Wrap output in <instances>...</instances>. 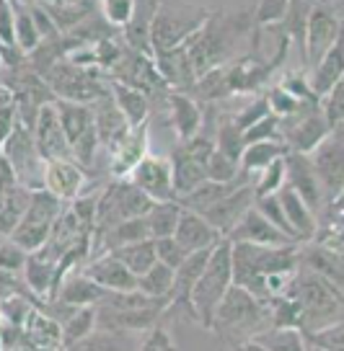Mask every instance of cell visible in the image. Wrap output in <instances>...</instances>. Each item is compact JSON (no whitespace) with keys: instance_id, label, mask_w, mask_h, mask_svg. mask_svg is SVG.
I'll return each mask as SVG.
<instances>
[{"instance_id":"21","label":"cell","mask_w":344,"mask_h":351,"mask_svg":"<svg viewBox=\"0 0 344 351\" xmlns=\"http://www.w3.org/2000/svg\"><path fill=\"white\" fill-rule=\"evenodd\" d=\"M168 114H171V127L176 132L179 143H187L192 137H197L205 127V114L194 96H189L184 90H168L166 101Z\"/></svg>"},{"instance_id":"50","label":"cell","mask_w":344,"mask_h":351,"mask_svg":"<svg viewBox=\"0 0 344 351\" xmlns=\"http://www.w3.org/2000/svg\"><path fill=\"white\" fill-rule=\"evenodd\" d=\"M319 104H321L323 114H326L332 127H344V75L334 83L332 90Z\"/></svg>"},{"instance_id":"44","label":"cell","mask_w":344,"mask_h":351,"mask_svg":"<svg viewBox=\"0 0 344 351\" xmlns=\"http://www.w3.org/2000/svg\"><path fill=\"white\" fill-rule=\"evenodd\" d=\"M254 194L256 197H269V194H279V189L285 186V155L272 160L264 171L254 176Z\"/></svg>"},{"instance_id":"5","label":"cell","mask_w":344,"mask_h":351,"mask_svg":"<svg viewBox=\"0 0 344 351\" xmlns=\"http://www.w3.org/2000/svg\"><path fill=\"white\" fill-rule=\"evenodd\" d=\"M207 19H210V11L189 0H158L153 21H150L153 57L189 42V36L200 32Z\"/></svg>"},{"instance_id":"24","label":"cell","mask_w":344,"mask_h":351,"mask_svg":"<svg viewBox=\"0 0 344 351\" xmlns=\"http://www.w3.org/2000/svg\"><path fill=\"white\" fill-rule=\"evenodd\" d=\"M225 238L231 243H256V245H290L293 243L285 232L277 230L256 207L249 209L244 215V219Z\"/></svg>"},{"instance_id":"57","label":"cell","mask_w":344,"mask_h":351,"mask_svg":"<svg viewBox=\"0 0 344 351\" xmlns=\"http://www.w3.org/2000/svg\"><path fill=\"white\" fill-rule=\"evenodd\" d=\"M0 47L16 49V16L11 0H0Z\"/></svg>"},{"instance_id":"47","label":"cell","mask_w":344,"mask_h":351,"mask_svg":"<svg viewBox=\"0 0 344 351\" xmlns=\"http://www.w3.org/2000/svg\"><path fill=\"white\" fill-rule=\"evenodd\" d=\"M254 207L264 215L277 230H282L285 235H288L290 241L293 243H298L295 241V232H293V228H290V222H288V217H285V209H282V204H279V197L277 194H269V197H256V202H254Z\"/></svg>"},{"instance_id":"12","label":"cell","mask_w":344,"mask_h":351,"mask_svg":"<svg viewBox=\"0 0 344 351\" xmlns=\"http://www.w3.org/2000/svg\"><path fill=\"white\" fill-rule=\"evenodd\" d=\"M329 132H332V124L319 101L303 104L295 114L279 119V140L288 145V150H295V153H311Z\"/></svg>"},{"instance_id":"28","label":"cell","mask_w":344,"mask_h":351,"mask_svg":"<svg viewBox=\"0 0 344 351\" xmlns=\"http://www.w3.org/2000/svg\"><path fill=\"white\" fill-rule=\"evenodd\" d=\"M104 297H106V289L101 285H96V282L83 271V266H80V269H73V271L62 279L60 292H57L55 300L65 302V305H73V307H96Z\"/></svg>"},{"instance_id":"45","label":"cell","mask_w":344,"mask_h":351,"mask_svg":"<svg viewBox=\"0 0 344 351\" xmlns=\"http://www.w3.org/2000/svg\"><path fill=\"white\" fill-rule=\"evenodd\" d=\"M207 178L210 181H220V184H231V181H238V178H249L251 181V176H246L241 171V163L238 160H231L228 155H222L220 150H212L210 160H207ZM254 184V181H251Z\"/></svg>"},{"instance_id":"37","label":"cell","mask_w":344,"mask_h":351,"mask_svg":"<svg viewBox=\"0 0 344 351\" xmlns=\"http://www.w3.org/2000/svg\"><path fill=\"white\" fill-rule=\"evenodd\" d=\"M114 253L119 261L133 271L135 276H143L153 263L158 261L156 258V243L153 238H145V241H135V243H127V245H119V248H114Z\"/></svg>"},{"instance_id":"14","label":"cell","mask_w":344,"mask_h":351,"mask_svg":"<svg viewBox=\"0 0 344 351\" xmlns=\"http://www.w3.org/2000/svg\"><path fill=\"white\" fill-rule=\"evenodd\" d=\"M342 21L344 19H339V13L334 8V0H316L308 19V29H306V55H303L306 73L316 67V62L336 42V36L342 32Z\"/></svg>"},{"instance_id":"33","label":"cell","mask_w":344,"mask_h":351,"mask_svg":"<svg viewBox=\"0 0 344 351\" xmlns=\"http://www.w3.org/2000/svg\"><path fill=\"white\" fill-rule=\"evenodd\" d=\"M57 111H60V124L65 130L67 145H70V153L73 147L96 130L93 124V109L89 104H76V101H57Z\"/></svg>"},{"instance_id":"7","label":"cell","mask_w":344,"mask_h":351,"mask_svg":"<svg viewBox=\"0 0 344 351\" xmlns=\"http://www.w3.org/2000/svg\"><path fill=\"white\" fill-rule=\"evenodd\" d=\"M47 86L52 88L57 101H76V104H93L109 93V75L99 67H83L70 60H60L45 73Z\"/></svg>"},{"instance_id":"49","label":"cell","mask_w":344,"mask_h":351,"mask_svg":"<svg viewBox=\"0 0 344 351\" xmlns=\"http://www.w3.org/2000/svg\"><path fill=\"white\" fill-rule=\"evenodd\" d=\"M306 341H308V346H313V349L344 351V320L342 323H334V326H329V328L306 333Z\"/></svg>"},{"instance_id":"52","label":"cell","mask_w":344,"mask_h":351,"mask_svg":"<svg viewBox=\"0 0 344 351\" xmlns=\"http://www.w3.org/2000/svg\"><path fill=\"white\" fill-rule=\"evenodd\" d=\"M153 243H156V258L161 263H166L168 269H174V271H176L179 266L184 263V258L189 256V251L174 238V235H171V238H158V241H153Z\"/></svg>"},{"instance_id":"10","label":"cell","mask_w":344,"mask_h":351,"mask_svg":"<svg viewBox=\"0 0 344 351\" xmlns=\"http://www.w3.org/2000/svg\"><path fill=\"white\" fill-rule=\"evenodd\" d=\"M212 150H215V140L202 132L197 137L179 143L174 147V153L168 155V163H171L176 197H184L207 181V160H210Z\"/></svg>"},{"instance_id":"42","label":"cell","mask_w":344,"mask_h":351,"mask_svg":"<svg viewBox=\"0 0 344 351\" xmlns=\"http://www.w3.org/2000/svg\"><path fill=\"white\" fill-rule=\"evenodd\" d=\"M137 289L148 297H171L174 289V269L156 261L143 276H137Z\"/></svg>"},{"instance_id":"13","label":"cell","mask_w":344,"mask_h":351,"mask_svg":"<svg viewBox=\"0 0 344 351\" xmlns=\"http://www.w3.org/2000/svg\"><path fill=\"white\" fill-rule=\"evenodd\" d=\"M308 155L323 189V202L344 194V127H332Z\"/></svg>"},{"instance_id":"54","label":"cell","mask_w":344,"mask_h":351,"mask_svg":"<svg viewBox=\"0 0 344 351\" xmlns=\"http://www.w3.org/2000/svg\"><path fill=\"white\" fill-rule=\"evenodd\" d=\"M29 258V253L23 251L19 243L11 238H0V269L3 271H23V263Z\"/></svg>"},{"instance_id":"61","label":"cell","mask_w":344,"mask_h":351,"mask_svg":"<svg viewBox=\"0 0 344 351\" xmlns=\"http://www.w3.org/2000/svg\"><path fill=\"white\" fill-rule=\"evenodd\" d=\"M5 93H11V90L5 86V67H3V70H0V99H3Z\"/></svg>"},{"instance_id":"11","label":"cell","mask_w":344,"mask_h":351,"mask_svg":"<svg viewBox=\"0 0 344 351\" xmlns=\"http://www.w3.org/2000/svg\"><path fill=\"white\" fill-rule=\"evenodd\" d=\"M3 155L8 158L13 173H16V181L19 186L29 189V191H39L45 189V158L36 150V143H34V132L26 130L23 124H19L13 134L0 145Z\"/></svg>"},{"instance_id":"27","label":"cell","mask_w":344,"mask_h":351,"mask_svg":"<svg viewBox=\"0 0 344 351\" xmlns=\"http://www.w3.org/2000/svg\"><path fill=\"white\" fill-rule=\"evenodd\" d=\"M279 204L285 209V217H288L290 228L295 232V241L298 243H311L319 235V217L303 199L293 191L290 186L279 189Z\"/></svg>"},{"instance_id":"53","label":"cell","mask_w":344,"mask_h":351,"mask_svg":"<svg viewBox=\"0 0 344 351\" xmlns=\"http://www.w3.org/2000/svg\"><path fill=\"white\" fill-rule=\"evenodd\" d=\"M272 111H269V101H266V93H262V96H256V99H251V104L249 106H244V109L238 111V114H233L231 119L236 121V127L244 132L249 130L251 124H256V121H262L264 117H269Z\"/></svg>"},{"instance_id":"18","label":"cell","mask_w":344,"mask_h":351,"mask_svg":"<svg viewBox=\"0 0 344 351\" xmlns=\"http://www.w3.org/2000/svg\"><path fill=\"white\" fill-rule=\"evenodd\" d=\"M150 130L148 124H140V127H130L122 137L109 147V173L114 178H127L133 173V168L145 155L150 153L148 145H150Z\"/></svg>"},{"instance_id":"25","label":"cell","mask_w":344,"mask_h":351,"mask_svg":"<svg viewBox=\"0 0 344 351\" xmlns=\"http://www.w3.org/2000/svg\"><path fill=\"white\" fill-rule=\"evenodd\" d=\"M344 75V21H342V32L336 36V42L329 47V52L316 62V67L308 70V83H311V90L316 93V99L321 101L332 86Z\"/></svg>"},{"instance_id":"3","label":"cell","mask_w":344,"mask_h":351,"mask_svg":"<svg viewBox=\"0 0 344 351\" xmlns=\"http://www.w3.org/2000/svg\"><path fill=\"white\" fill-rule=\"evenodd\" d=\"M233 285L244 287L256 300L264 302V279L277 271H295L300 263V245H256V243H231ZM266 305V302H264Z\"/></svg>"},{"instance_id":"31","label":"cell","mask_w":344,"mask_h":351,"mask_svg":"<svg viewBox=\"0 0 344 351\" xmlns=\"http://www.w3.org/2000/svg\"><path fill=\"white\" fill-rule=\"evenodd\" d=\"M91 109H93V124H96V134H99L101 147L109 150L111 145L130 130V124H127V119L122 117V111L117 109L111 93H106V96L99 101H93Z\"/></svg>"},{"instance_id":"30","label":"cell","mask_w":344,"mask_h":351,"mask_svg":"<svg viewBox=\"0 0 344 351\" xmlns=\"http://www.w3.org/2000/svg\"><path fill=\"white\" fill-rule=\"evenodd\" d=\"M23 336L39 351H62V326L45 310L34 307L23 323Z\"/></svg>"},{"instance_id":"22","label":"cell","mask_w":344,"mask_h":351,"mask_svg":"<svg viewBox=\"0 0 344 351\" xmlns=\"http://www.w3.org/2000/svg\"><path fill=\"white\" fill-rule=\"evenodd\" d=\"M57 261H60V258H57L47 245H42L39 251L29 253V258L23 263L21 276L34 297H39V300H52V297H55Z\"/></svg>"},{"instance_id":"19","label":"cell","mask_w":344,"mask_h":351,"mask_svg":"<svg viewBox=\"0 0 344 351\" xmlns=\"http://www.w3.org/2000/svg\"><path fill=\"white\" fill-rule=\"evenodd\" d=\"M254 202H256L254 186H251V184H246V186H238L236 191H231L228 197H222L220 202H215L212 207L205 209V212H202V217L207 219L212 228L225 238V235H228V232L233 230L236 225L244 219L246 212L254 207Z\"/></svg>"},{"instance_id":"15","label":"cell","mask_w":344,"mask_h":351,"mask_svg":"<svg viewBox=\"0 0 344 351\" xmlns=\"http://www.w3.org/2000/svg\"><path fill=\"white\" fill-rule=\"evenodd\" d=\"M34 143H36L39 155L45 158V163H49V160H73L65 130L60 124L57 101L45 104L39 109V114H36V121H34Z\"/></svg>"},{"instance_id":"38","label":"cell","mask_w":344,"mask_h":351,"mask_svg":"<svg viewBox=\"0 0 344 351\" xmlns=\"http://www.w3.org/2000/svg\"><path fill=\"white\" fill-rule=\"evenodd\" d=\"M11 3H13V16H16V49L23 57H29L32 52L39 49L42 36L36 32L34 16L29 11V3L26 0H11Z\"/></svg>"},{"instance_id":"39","label":"cell","mask_w":344,"mask_h":351,"mask_svg":"<svg viewBox=\"0 0 344 351\" xmlns=\"http://www.w3.org/2000/svg\"><path fill=\"white\" fill-rule=\"evenodd\" d=\"M140 346H133L127 333L122 330H104L96 328L91 336H86L83 341L67 346L62 351H137Z\"/></svg>"},{"instance_id":"23","label":"cell","mask_w":344,"mask_h":351,"mask_svg":"<svg viewBox=\"0 0 344 351\" xmlns=\"http://www.w3.org/2000/svg\"><path fill=\"white\" fill-rule=\"evenodd\" d=\"M45 189L60 202H73L86 191V171L76 160H49L45 168Z\"/></svg>"},{"instance_id":"2","label":"cell","mask_w":344,"mask_h":351,"mask_svg":"<svg viewBox=\"0 0 344 351\" xmlns=\"http://www.w3.org/2000/svg\"><path fill=\"white\" fill-rule=\"evenodd\" d=\"M269 328H272L269 307L238 285H231V289L225 292L210 326L218 341L222 346H231V351L246 341H254Z\"/></svg>"},{"instance_id":"1","label":"cell","mask_w":344,"mask_h":351,"mask_svg":"<svg viewBox=\"0 0 344 351\" xmlns=\"http://www.w3.org/2000/svg\"><path fill=\"white\" fill-rule=\"evenodd\" d=\"M254 34V16L249 8L241 11H210V19L202 23V29L184 42L189 62L194 67V75L200 80L215 67L233 62L236 52L246 39Z\"/></svg>"},{"instance_id":"29","label":"cell","mask_w":344,"mask_h":351,"mask_svg":"<svg viewBox=\"0 0 344 351\" xmlns=\"http://www.w3.org/2000/svg\"><path fill=\"white\" fill-rule=\"evenodd\" d=\"M109 93L117 109L122 111V117L127 119L130 127H140V124H148L150 119V96L143 93L140 88H133L127 83H119V80H111L109 77Z\"/></svg>"},{"instance_id":"34","label":"cell","mask_w":344,"mask_h":351,"mask_svg":"<svg viewBox=\"0 0 344 351\" xmlns=\"http://www.w3.org/2000/svg\"><path fill=\"white\" fill-rule=\"evenodd\" d=\"M285 153H288V145L282 140H262V143L246 145L244 155H241V171L246 176H251V181H254V176L259 171H264L272 160L282 158Z\"/></svg>"},{"instance_id":"16","label":"cell","mask_w":344,"mask_h":351,"mask_svg":"<svg viewBox=\"0 0 344 351\" xmlns=\"http://www.w3.org/2000/svg\"><path fill=\"white\" fill-rule=\"evenodd\" d=\"M285 186L293 189L319 217V212L323 207V189L319 184V176H316V168L311 163V155L295 153V150L285 153Z\"/></svg>"},{"instance_id":"36","label":"cell","mask_w":344,"mask_h":351,"mask_svg":"<svg viewBox=\"0 0 344 351\" xmlns=\"http://www.w3.org/2000/svg\"><path fill=\"white\" fill-rule=\"evenodd\" d=\"M181 212H184V207L179 204L176 199H168V202H156V204L150 207V212L145 215L150 238H153V241H158V238H171V235L176 232V225H179Z\"/></svg>"},{"instance_id":"51","label":"cell","mask_w":344,"mask_h":351,"mask_svg":"<svg viewBox=\"0 0 344 351\" xmlns=\"http://www.w3.org/2000/svg\"><path fill=\"white\" fill-rule=\"evenodd\" d=\"M34 297L32 292H29V287H26V282H23V276L19 274V271H3L0 269V302L3 300H11V297ZM34 305L42 307L45 305V300H39V297H34Z\"/></svg>"},{"instance_id":"62","label":"cell","mask_w":344,"mask_h":351,"mask_svg":"<svg viewBox=\"0 0 344 351\" xmlns=\"http://www.w3.org/2000/svg\"><path fill=\"white\" fill-rule=\"evenodd\" d=\"M0 70H3V55H0Z\"/></svg>"},{"instance_id":"59","label":"cell","mask_w":344,"mask_h":351,"mask_svg":"<svg viewBox=\"0 0 344 351\" xmlns=\"http://www.w3.org/2000/svg\"><path fill=\"white\" fill-rule=\"evenodd\" d=\"M39 3L57 5V8H70V5H83V3H89V0H39Z\"/></svg>"},{"instance_id":"56","label":"cell","mask_w":344,"mask_h":351,"mask_svg":"<svg viewBox=\"0 0 344 351\" xmlns=\"http://www.w3.org/2000/svg\"><path fill=\"white\" fill-rule=\"evenodd\" d=\"M16 127H19V106H16L13 93H5L0 99V145L11 137Z\"/></svg>"},{"instance_id":"35","label":"cell","mask_w":344,"mask_h":351,"mask_svg":"<svg viewBox=\"0 0 344 351\" xmlns=\"http://www.w3.org/2000/svg\"><path fill=\"white\" fill-rule=\"evenodd\" d=\"M32 191L23 186H13L0 191V238H11L16 225L21 222V215L29 204Z\"/></svg>"},{"instance_id":"41","label":"cell","mask_w":344,"mask_h":351,"mask_svg":"<svg viewBox=\"0 0 344 351\" xmlns=\"http://www.w3.org/2000/svg\"><path fill=\"white\" fill-rule=\"evenodd\" d=\"M96 330V307H76L73 315L62 323V349L73 346Z\"/></svg>"},{"instance_id":"32","label":"cell","mask_w":344,"mask_h":351,"mask_svg":"<svg viewBox=\"0 0 344 351\" xmlns=\"http://www.w3.org/2000/svg\"><path fill=\"white\" fill-rule=\"evenodd\" d=\"M156 5L158 0H135L133 19L122 29L124 44L135 52L148 57H153V49H150V21H153Z\"/></svg>"},{"instance_id":"26","label":"cell","mask_w":344,"mask_h":351,"mask_svg":"<svg viewBox=\"0 0 344 351\" xmlns=\"http://www.w3.org/2000/svg\"><path fill=\"white\" fill-rule=\"evenodd\" d=\"M174 238H176L189 253L205 251V248H215V245L222 241L220 232L215 230L202 215L192 212V209H184V212H181Z\"/></svg>"},{"instance_id":"8","label":"cell","mask_w":344,"mask_h":351,"mask_svg":"<svg viewBox=\"0 0 344 351\" xmlns=\"http://www.w3.org/2000/svg\"><path fill=\"white\" fill-rule=\"evenodd\" d=\"M156 202L148 197L145 191L135 186L130 178H114L111 184L99 194L96 204V222H93V235L111 230L130 217H145Z\"/></svg>"},{"instance_id":"6","label":"cell","mask_w":344,"mask_h":351,"mask_svg":"<svg viewBox=\"0 0 344 351\" xmlns=\"http://www.w3.org/2000/svg\"><path fill=\"white\" fill-rule=\"evenodd\" d=\"M233 285V263H231V241L222 238L210 253V261L205 266L202 276L197 279V285L192 289V310L194 318L205 330H210L215 310L220 305V300L225 297V292Z\"/></svg>"},{"instance_id":"48","label":"cell","mask_w":344,"mask_h":351,"mask_svg":"<svg viewBox=\"0 0 344 351\" xmlns=\"http://www.w3.org/2000/svg\"><path fill=\"white\" fill-rule=\"evenodd\" d=\"M266 101H269V111H272L277 119H285L290 114H295L303 104H311V101H300L298 96H293V93L285 90L279 83L266 90Z\"/></svg>"},{"instance_id":"43","label":"cell","mask_w":344,"mask_h":351,"mask_svg":"<svg viewBox=\"0 0 344 351\" xmlns=\"http://www.w3.org/2000/svg\"><path fill=\"white\" fill-rule=\"evenodd\" d=\"M215 140V150H220L222 155H228L231 160H238L241 163V155H244V132L236 127V121L228 117V119H220L218 130L212 134Z\"/></svg>"},{"instance_id":"58","label":"cell","mask_w":344,"mask_h":351,"mask_svg":"<svg viewBox=\"0 0 344 351\" xmlns=\"http://www.w3.org/2000/svg\"><path fill=\"white\" fill-rule=\"evenodd\" d=\"M137 351H179V349H176V343H174L171 330L163 328V326L158 323L156 328L148 330V339L140 343V349Z\"/></svg>"},{"instance_id":"40","label":"cell","mask_w":344,"mask_h":351,"mask_svg":"<svg viewBox=\"0 0 344 351\" xmlns=\"http://www.w3.org/2000/svg\"><path fill=\"white\" fill-rule=\"evenodd\" d=\"M254 341H259L266 351H311L306 333L298 328H269Z\"/></svg>"},{"instance_id":"17","label":"cell","mask_w":344,"mask_h":351,"mask_svg":"<svg viewBox=\"0 0 344 351\" xmlns=\"http://www.w3.org/2000/svg\"><path fill=\"white\" fill-rule=\"evenodd\" d=\"M135 186L145 191L153 202H168V199H176L174 191V176H171V163L168 158L148 153L140 163L133 168V173L127 176Z\"/></svg>"},{"instance_id":"20","label":"cell","mask_w":344,"mask_h":351,"mask_svg":"<svg viewBox=\"0 0 344 351\" xmlns=\"http://www.w3.org/2000/svg\"><path fill=\"white\" fill-rule=\"evenodd\" d=\"M83 271L101 285L106 292H133L137 289V276L124 266L114 253H101V256H91Z\"/></svg>"},{"instance_id":"60","label":"cell","mask_w":344,"mask_h":351,"mask_svg":"<svg viewBox=\"0 0 344 351\" xmlns=\"http://www.w3.org/2000/svg\"><path fill=\"white\" fill-rule=\"evenodd\" d=\"M233 351H266L259 341H246V343H241V346H236Z\"/></svg>"},{"instance_id":"55","label":"cell","mask_w":344,"mask_h":351,"mask_svg":"<svg viewBox=\"0 0 344 351\" xmlns=\"http://www.w3.org/2000/svg\"><path fill=\"white\" fill-rule=\"evenodd\" d=\"M262 140H279V119L275 114L264 117L262 121L251 124L249 130H244V143H262Z\"/></svg>"},{"instance_id":"9","label":"cell","mask_w":344,"mask_h":351,"mask_svg":"<svg viewBox=\"0 0 344 351\" xmlns=\"http://www.w3.org/2000/svg\"><path fill=\"white\" fill-rule=\"evenodd\" d=\"M67 202H60L57 197H52L47 189L32 191L29 204L23 209L21 222L16 225V230L11 232V241L19 243L26 253L39 251L47 241H49V232L55 225L57 215L62 212Z\"/></svg>"},{"instance_id":"46","label":"cell","mask_w":344,"mask_h":351,"mask_svg":"<svg viewBox=\"0 0 344 351\" xmlns=\"http://www.w3.org/2000/svg\"><path fill=\"white\" fill-rule=\"evenodd\" d=\"M290 0H256V5L251 8L256 29H269V26H277L285 13H288Z\"/></svg>"},{"instance_id":"4","label":"cell","mask_w":344,"mask_h":351,"mask_svg":"<svg viewBox=\"0 0 344 351\" xmlns=\"http://www.w3.org/2000/svg\"><path fill=\"white\" fill-rule=\"evenodd\" d=\"M288 297H293L303 313V333L329 328L344 320V292L329 279L298 263V271L290 282Z\"/></svg>"}]
</instances>
